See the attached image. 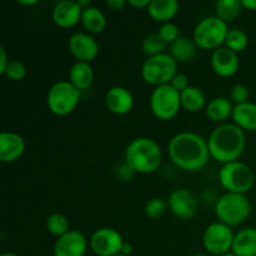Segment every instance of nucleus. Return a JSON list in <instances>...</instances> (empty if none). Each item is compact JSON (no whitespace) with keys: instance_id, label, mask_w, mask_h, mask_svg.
Instances as JSON below:
<instances>
[{"instance_id":"1","label":"nucleus","mask_w":256,"mask_h":256,"mask_svg":"<svg viewBox=\"0 0 256 256\" xmlns=\"http://www.w3.org/2000/svg\"><path fill=\"white\" fill-rule=\"evenodd\" d=\"M170 159L185 172L202 169L209 160L208 142L200 135L192 132H182L175 135L168 146Z\"/></svg>"},{"instance_id":"2","label":"nucleus","mask_w":256,"mask_h":256,"mask_svg":"<svg viewBox=\"0 0 256 256\" xmlns=\"http://www.w3.org/2000/svg\"><path fill=\"white\" fill-rule=\"evenodd\" d=\"M210 156L218 162H236L245 149V134L235 124H222L215 128L208 139Z\"/></svg>"},{"instance_id":"3","label":"nucleus","mask_w":256,"mask_h":256,"mask_svg":"<svg viewBox=\"0 0 256 256\" xmlns=\"http://www.w3.org/2000/svg\"><path fill=\"white\" fill-rule=\"evenodd\" d=\"M162 154L159 145L150 138H136L125 150V162L135 172L149 174L159 169Z\"/></svg>"},{"instance_id":"4","label":"nucleus","mask_w":256,"mask_h":256,"mask_svg":"<svg viewBox=\"0 0 256 256\" xmlns=\"http://www.w3.org/2000/svg\"><path fill=\"white\" fill-rule=\"evenodd\" d=\"M252 212L250 200L244 194L228 192L222 195L215 205V214L220 222L228 226H236L242 224Z\"/></svg>"},{"instance_id":"5","label":"nucleus","mask_w":256,"mask_h":256,"mask_svg":"<svg viewBox=\"0 0 256 256\" xmlns=\"http://www.w3.org/2000/svg\"><path fill=\"white\" fill-rule=\"evenodd\" d=\"M219 180L229 192L245 194L254 186L255 175L249 165L236 160L224 164L219 172Z\"/></svg>"},{"instance_id":"6","label":"nucleus","mask_w":256,"mask_h":256,"mask_svg":"<svg viewBox=\"0 0 256 256\" xmlns=\"http://www.w3.org/2000/svg\"><path fill=\"white\" fill-rule=\"evenodd\" d=\"M178 62L170 54H160L148 58L142 68V79L150 85L162 86L170 84L172 78L178 74Z\"/></svg>"},{"instance_id":"7","label":"nucleus","mask_w":256,"mask_h":256,"mask_svg":"<svg viewBox=\"0 0 256 256\" xmlns=\"http://www.w3.org/2000/svg\"><path fill=\"white\" fill-rule=\"evenodd\" d=\"M80 100V90L70 82H58L50 88L46 96L50 112L59 116L69 115L78 106Z\"/></svg>"},{"instance_id":"8","label":"nucleus","mask_w":256,"mask_h":256,"mask_svg":"<svg viewBox=\"0 0 256 256\" xmlns=\"http://www.w3.org/2000/svg\"><path fill=\"white\" fill-rule=\"evenodd\" d=\"M229 32L228 24L218 16H209L202 19L194 30V42L202 49H215L220 48L226 40Z\"/></svg>"},{"instance_id":"9","label":"nucleus","mask_w":256,"mask_h":256,"mask_svg":"<svg viewBox=\"0 0 256 256\" xmlns=\"http://www.w3.org/2000/svg\"><path fill=\"white\" fill-rule=\"evenodd\" d=\"M182 108L180 92L170 84L155 88L150 96V109L160 120H172Z\"/></svg>"},{"instance_id":"10","label":"nucleus","mask_w":256,"mask_h":256,"mask_svg":"<svg viewBox=\"0 0 256 256\" xmlns=\"http://www.w3.org/2000/svg\"><path fill=\"white\" fill-rule=\"evenodd\" d=\"M235 235L232 229L222 222H212L205 229L202 244L208 252L212 255H225L232 248Z\"/></svg>"},{"instance_id":"11","label":"nucleus","mask_w":256,"mask_h":256,"mask_svg":"<svg viewBox=\"0 0 256 256\" xmlns=\"http://www.w3.org/2000/svg\"><path fill=\"white\" fill-rule=\"evenodd\" d=\"M124 240L119 232L112 228L98 229L90 238V249L98 256H115L122 252Z\"/></svg>"},{"instance_id":"12","label":"nucleus","mask_w":256,"mask_h":256,"mask_svg":"<svg viewBox=\"0 0 256 256\" xmlns=\"http://www.w3.org/2000/svg\"><path fill=\"white\" fill-rule=\"evenodd\" d=\"M70 52L79 62H90L99 52V45L96 40L86 32H75L68 42Z\"/></svg>"},{"instance_id":"13","label":"nucleus","mask_w":256,"mask_h":256,"mask_svg":"<svg viewBox=\"0 0 256 256\" xmlns=\"http://www.w3.org/2000/svg\"><path fill=\"white\" fill-rule=\"evenodd\" d=\"M168 204H169L172 214L178 218H182V219L194 216L198 212V208H199L196 198L186 189L174 190L169 195Z\"/></svg>"},{"instance_id":"14","label":"nucleus","mask_w":256,"mask_h":256,"mask_svg":"<svg viewBox=\"0 0 256 256\" xmlns=\"http://www.w3.org/2000/svg\"><path fill=\"white\" fill-rule=\"evenodd\" d=\"M88 242L78 230H70L62 236L58 238L54 245L55 256H84Z\"/></svg>"},{"instance_id":"15","label":"nucleus","mask_w":256,"mask_h":256,"mask_svg":"<svg viewBox=\"0 0 256 256\" xmlns=\"http://www.w3.org/2000/svg\"><path fill=\"white\" fill-rule=\"evenodd\" d=\"M212 68L219 76H232L239 69L238 54L229 48H218L212 55Z\"/></svg>"},{"instance_id":"16","label":"nucleus","mask_w":256,"mask_h":256,"mask_svg":"<svg viewBox=\"0 0 256 256\" xmlns=\"http://www.w3.org/2000/svg\"><path fill=\"white\" fill-rule=\"evenodd\" d=\"M105 104L114 114L125 115L132 109L134 98L126 88L112 86L105 94Z\"/></svg>"},{"instance_id":"17","label":"nucleus","mask_w":256,"mask_h":256,"mask_svg":"<svg viewBox=\"0 0 256 256\" xmlns=\"http://www.w3.org/2000/svg\"><path fill=\"white\" fill-rule=\"evenodd\" d=\"M82 9L76 2L64 0L58 2L52 9V20L60 28H72L82 20Z\"/></svg>"},{"instance_id":"18","label":"nucleus","mask_w":256,"mask_h":256,"mask_svg":"<svg viewBox=\"0 0 256 256\" xmlns=\"http://www.w3.org/2000/svg\"><path fill=\"white\" fill-rule=\"evenodd\" d=\"M25 150V142L16 132H4L0 134V160L12 162L19 159Z\"/></svg>"},{"instance_id":"19","label":"nucleus","mask_w":256,"mask_h":256,"mask_svg":"<svg viewBox=\"0 0 256 256\" xmlns=\"http://www.w3.org/2000/svg\"><path fill=\"white\" fill-rule=\"evenodd\" d=\"M236 256H256V229L248 228L238 232L232 248Z\"/></svg>"},{"instance_id":"20","label":"nucleus","mask_w":256,"mask_h":256,"mask_svg":"<svg viewBox=\"0 0 256 256\" xmlns=\"http://www.w3.org/2000/svg\"><path fill=\"white\" fill-rule=\"evenodd\" d=\"M179 10V2L176 0H152L148 6V12L156 22H169L176 15Z\"/></svg>"},{"instance_id":"21","label":"nucleus","mask_w":256,"mask_h":256,"mask_svg":"<svg viewBox=\"0 0 256 256\" xmlns=\"http://www.w3.org/2000/svg\"><path fill=\"white\" fill-rule=\"evenodd\" d=\"M69 79L70 82L80 92L90 88L92 80H94V70H92L90 62H75L69 72Z\"/></svg>"},{"instance_id":"22","label":"nucleus","mask_w":256,"mask_h":256,"mask_svg":"<svg viewBox=\"0 0 256 256\" xmlns=\"http://www.w3.org/2000/svg\"><path fill=\"white\" fill-rule=\"evenodd\" d=\"M232 119L235 125L244 130L255 132L256 130V104L245 102V104L235 105L232 112Z\"/></svg>"},{"instance_id":"23","label":"nucleus","mask_w":256,"mask_h":256,"mask_svg":"<svg viewBox=\"0 0 256 256\" xmlns=\"http://www.w3.org/2000/svg\"><path fill=\"white\" fill-rule=\"evenodd\" d=\"M195 54H196V44L189 38L180 36L172 44H170V55L176 62H190L194 59Z\"/></svg>"},{"instance_id":"24","label":"nucleus","mask_w":256,"mask_h":256,"mask_svg":"<svg viewBox=\"0 0 256 256\" xmlns=\"http://www.w3.org/2000/svg\"><path fill=\"white\" fill-rule=\"evenodd\" d=\"M82 24L85 29L92 34L102 32L106 26V18L104 12L95 6H88L82 9Z\"/></svg>"},{"instance_id":"25","label":"nucleus","mask_w":256,"mask_h":256,"mask_svg":"<svg viewBox=\"0 0 256 256\" xmlns=\"http://www.w3.org/2000/svg\"><path fill=\"white\" fill-rule=\"evenodd\" d=\"M205 112H206V116L212 122H222L232 115L234 108H232V102L226 98H215L208 104Z\"/></svg>"},{"instance_id":"26","label":"nucleus","mask_w":256,"mask_h":256,"mask_svg":"<svg viewBox=\"0 0 256 256\" xmlns=\"http://www.w3.org/2000/svg\"><path fill=\"white\" fill-rule=\"evenodd\" d=\"M182 106L190 112H198L205 105V95L199 88L189 86L186 90L180 92Z\"/></svg>"},{"instance_id":"27","label":"nucleus","mask_w":256,"mask_h":256,"mask_svg":"<svg viewBox=\"0 0 256 256\" xmlns=\"http://www.w3.org/2000/svg\"><path fill=\"white\" fill-rule=\"evenodd\" d=\"M242 10V0H219L215 4V12L222 22H229L236 19Z\"/></svg>"},{"instance_id":"28","label":"nucleus","mask_w":256,"mask_h":256,"mask_svg":"<svg viewBox=\"0 0 256 256\" xmlns=\"http://www.w3.org/2000/svg\"><path fill=\"white\" fill-rule=\"evenodd\" d=\"M225 44H226V48H229L234 52H240L246 49L248 44H249V38H248L246 32L242 30L230 29L226 35Z\"/></svg>"},{"instance_id":"29","label":"nucleus","mask_w":256,"mask_h":256,"mask_svg":"<svg viewBox=\"0 0 256 256\" xmlns=\"http://www.w3.org/2000/svg\"><path fill=\"white\" fill-rule=\"evenodd\" d=\"M46 229L54 236H62L70 232L69 220L62 214H52L46 220Z\"/></svg>"},{"instance_id":"30","label":"nucleus","mask_w":256,"mask_h":256,"mask_svg":"<svg viewBox=\"0 0 256 256\" xmlns=\"http://www.w3.org/2000/svg\"><path fill=\"white\" fill-rule=\"evenodd\" d=\"M165 48H166V42L160 38L158 32L148 35L142 42V50L149 58L164 54Z\"/></svg>"},{"instance_id":"31","label":"nucleus","mask_w":256,"mask_h":256,"mask_svg":"<svg viewBox=\"0 0 256 256\" xmlns=\"http://www.w3.org/2000/svg\"><path fill=\"white\" fill-rule=\"evenodd\" d=\"M2 75H5L12 82H20L26 75V69H25L24 64L22 62H19V60H12Z\"/></svg>"},{"instance_id":"32","label":"nucleus","mask_w":256,"mask_h":256,"mask_svg":"<svg viewBox=\"0 0 256 256\" xmlns=\"http://www.w3.org/2000/svg\"><path fill=\"white\" fill-rule=\"evenodd\" d=\"M166 210V204L162 199L160 198H154V199H150L149 202L145 205V214L148 215L152 219H158V218L162 216V214Z\"/></svg>"},{"instance_id":"33","label":"nucleus","mask_w":256,"mask_h":256,"mask_svg":"<svg viewBox=\"0 0 256 256\" xmlns=\"http://www.w3.org/2000/svg\"><path fill=\"white\" fill-rule=\"evenodd\" d=\"M158 34L160 35L162 40H164L166 44H172L176 39L180 38V32H179V28L176 26L175 24L172 22H164V24L160 25L159 28V32Z\"/></svg>"},{"instance_id":"34","label":"nucleus","mask_w":256,"mask_h":256,"mask_svg":"<svg viewBox=\"0 0 256 256\" xmlns=\"http://www.w3.org/2000/svg\"><path fill=\"white\" fill-rule=\"evenodd\" d=\"M249 89H248L245 85L242 84H236L232 88V92H230V99L232 102H234L236 105L245 104L249 100Z\"/></svg>"},{"instance_id":"35","label":"nucleus","mask_w":256,"mask_h":256,"mask_svg":"<svg viewBox=\"0 0 256 256\" xmlns=\"http://www.w3.org/2000/svg\"><path fill=\"white\" fill-rule=\"evenodd\" d=\"M170 85L174 88L175 90H178L179 92H182L184 90H186L190 86L189 85V79L185 74H176L172 80L170 82Z\"/></svg>"},{"instance_id":"36","label":"nucleus","mask_w":256,"mask_h":256,"mask_svg":"<svg viewBox=\"0 0 256 256\" xmlns=\"http://www.w3.org/2000/svg\"><path fill=\"white\" fill-rule=\"evenodd\" d=\"M10 62H8L6 52H5L4 48H0V74H4L5 70H6L8 65Z\"/></svg>"},{"instance_id":"37","label":"nucleus","mask_w":256,"mask_h":256,"mask_svg":"<svg viewBox=\"0 0 256 256\" xmlns=\"http://www.w3.org/2000/svg\"><path fill=\"white\" fill-rule=\"evenodd\" d=\"M128 2L125 0H108L106 5L112 10H122Z\"/></svg>"},{"instance_id":"38","label":"nucleus","mask_w":256,"mask_h":256,"mask_svg":"<svg viewBox=\"0 0 256 256\" xmlns=\"http://www.w3.org/2000/svg\"><path fill=\"white\" fill-rule=\"evenodd\" d=\"M152 0H129V4L135 8H146L150 5Z\"/></svg>"},{"instance_id":"39","label":"nucleus","mask_w":256,"mask_h":256,"mask_svg":"<svg viewBox=\"0 0 256 256\" xmlns=\"http://www.w3.org/2000/svg\"><path fill=\"white\" fill-rule=\"evenodd\" d=\"M242 5L248 10H256V0H242Z\"/></svg>"},{"instance_id":"40","label":"nucleus","mask_w":256,"mask_h":256,"mask_svg":"<svg viewBox=\"0 0 256 256\" xmlns=\"http://www.w3.org/2000/svg\"><path fill=\"white\" fill-rule=\"evenodd\" d=\"M132 252V246L129 244V242H124L122 245V254L125 256H129Z\"/></svg>"},{"instance_id":"41","label":"nucleus","mask_w":256,"mask_h":256,"mask_svg":"<svg viewBox=\"0 0 256 256\" xmlns=\"http://www.w3.org/2000/svg\"><path fill=\"white\" fill-rule=\"evenodd\" d=\"M76 2L80 5V8H82V9H85V8L90 6L89 0H76Z\"/></svg>"},{"instance_id":"42","label":"nucleus","mask_w":256,"mask_h":256,"mask_svg":"<svg viewBox=\"0 0 256 256\" xmlns=\"http://www.w3.org/2000/svg\"><path fill=\"white\" fill-rule=\"evenodd\" d=\"M20 4L22 5H32V4H36V0H30V2H24V0H19Z\"/></svg>"},{"instance_id":"43","label":"nucleus","mask_w":256,"mask_h":256,"mask_svg":"<svg viewBox=\"0 0 256 256\" xmlns=\"http://www.w3.org/2000/svg\"><path fill=\"white\" fill-rule=\"evenodd\" d=\"M0 256H19V255L14 254V252H2V254Z\"/></svg>"},{"instance_id":"44","label":"nucleus","mask_w":256,"mask_h":256,"mask_svg":"<svg viewBox=\"0 0 256 256\" xmlns=\"http://www.w3.org/2000/svg\"><path fill=\"white\" fill-rule=\"evenodd\" d=\"M222 256H236L234 254V252H228V254H225V255H222Z\"/></svg>"},{"instance_id":"45","label":"nucleus","mask_w":256,"mask_h":256,"mask_svg":"<svg viewBox=\"0 0 256 256\" xmlns=\"http://www.w3.org/2000/svg\"><path fill=\"white\" fill-rule=\"evenodd\" d=\"M194 256H209V255H205V254H196V255H194Z\"/></svg>"},{"instance_id":"46","label":"nucleus","mask_w":256,"mask_h":256,"mask_svg":"<svg viewBox=\"0 0 256 256\" xmlns=\"http://www.w3.org/2000/svg\"><path fill=\"white\" fill-rule=\"evenodd\" d=\"M115 256H125V255H122V252H120V254H118V255H115Z\"/></svg>"}]
</instances>
